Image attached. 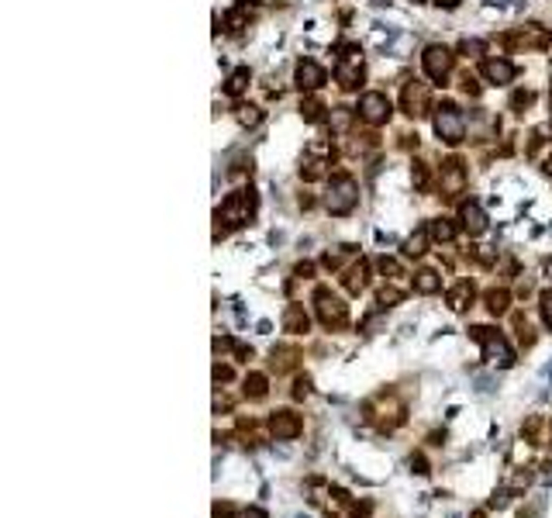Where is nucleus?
I'll return each instance as SVG.
<instances>
[{"instance_id": "nucleus-40", "label": "nucleus", "mask_w": 552, "mask_h": 518, "mask_svg": "<svg viewBox=\"0 0 552 518\" xmlns=\"http://www.w3.org/2000/svg\"><path fill=\"white\" fill-rule=\"evenodd\" d=\"M311 273H315L311 263H301V267H297V277H311Z\"/></svg>"}, {"instance_id": "nucleus-33", "label": "nucleus", "mask_w": 552, "mask_h": 518, "mask_svg": "<svg viewBox=\"0 0 552 518\" xmlns=\"http://www.w3.org/2000/svg\"><path fill=\"white\" fill-rule=\"evenodd\" d=\"M308 394H311V380H308V377H301V380L294 384V397L301 401V397H308Z\"/></svg>"}, {"instance_id": "nucleus-1", "label": "nucleus", "mask_w": 552, "mask_h": 518, "mask_svg": "<svg viewBox=\"0 0 552 518\" xmlns=\"http://www.w3.org/2000/svg\"><path fill=\"white\" fill-rule=\"evenodd\" d=\"M255 214V190H235L221 207H217V235L245 225Z\"/></svg>"}, {"instance_id": "nucleus-11", "label": "nucleus", "mask_w": 552, "mask_h": 518, "mask_svg": "<svg viewBox=\"0 0 552 518\" xmlns=\"http://www.w3.org/2000/svg\"><path fill=\"white\" fill-rule=\"evenodd\" d=\"M321 83H325V70L315 59H301V66H297V87L301 90H318Z\"/></svg>"}, {"instance_id": "nucleus-22", "label": "nucleus", "mask_w": 552, "mask_h": 518, "mask_svg": "<svg viewBox=\"0 0 552 518\" xmlns=\"http://www.w3.org/2000/svg\"><path fill=\"white\" fill-rule=\"evenodd\" d=\"M245 87H248V70H235V73H231V80H228V87H224V90H228V94H231V97H238V94H242V90H245Z\"/></svg>"}, {"instance_id": "nucleus-21", "label": "nucleus", "mask_w": 552, "mask_h": 518, "mask_svg": "<svg viewBox=\"0 0 552 518\" xmlns=\"http://www.w3.org/2000/svg\"><path fill=\"white\" fill-rule=\"evenodd\" d=\"M428 235H432V231H425V228H421V231H414V235L404 242V252H407V256H421V252H425V245H428Z\"/></svg>"}, {"instance_id": "nucleus-26", "label": "nucleus", "mask_w": 552, "mask_h": 518, "mask_svg": "<svg viewBox=\"0 0 552 518\" xmlns=\"http://www.w3.org/2000/svg\"><path fill=\"white\" fill-rule=\"evenodd\" d=\"M321 111H325V107H321L318 101H304V104H301V114H304L308 121H321Z\"/></svg>"}, {"instance_id": "nucleus-31", "label": "nucleus", "mask_w": 552, "mask_h": 518, "mask_svg": "<svg viewBox=\"0 0 552 518\" xmlns=\"http://www.w3.org/2000/svg\"><path fill=\"white\" fill-rule=\"evenodd\" d=\"M531 101H535V97H531V94H528V90H518V94H514V97H511V107H514V111H518V107H528V104H531Z\"/></svg>"}, {"instance_id": "nucleus-36", "label": "nucleus", "mask_w": 552, "mask_h": 518, "mask_svg": "<svg viewBox=\"0 0 552 518\" xmlns=\"http://www.w3.org/2000/svg\"><path fill=\"white\" fill-rule=\"evenodd\" d=\"M511 494H514V490H497V494L490 497V508H504V504L511 501Z\"/></svg>"}, {"instance_id": "nucleus-3", "label": "nucleus", "mask_w": 552, "mask_h": 518, "mask_svg": "<svg viewBox=\"0 0 552 518\" xmlns=\"http://www.w3.org/2000/svg\"><path fill=\"white\" fill-rule=\"evenodd\" d=\"M469 335L483 346V360L490 363V366H500V370H507L511 363H514V353H511V346L504 342V335H497L493 329H483V325H476V329H469Z\"/></svg>"}, {"instance_id": "nucleus-16", "label": "nucleus", "mask_w": 552, "mask_h": 518, "mask_svg": "<svg viewBox=\"0 0 552 518\" xmlns=\"http://www.w3.org/2000/svg\"><path fill=\"white\" fill-rule=\"evenodd\" d=\"M442 287V280H438V273L435 270H421V273H414V291L418 294H435Z\"/></svg>"}, {"instance_id": "nucleus-13", "label": "nucleus", "mask_w": 552, "mask_h": 518, "mask_svg": "<svg viewBox=\"0 0 552 518\" xmlns=\"http://www.w3.org/2000/svg\"><path fill=\"white\" fill-rule=\"evenodd\" d=\"M483 76H487L490 83L504 87V83L514 80V66H511L507 59H487V63H483Z\"/></svg>"}, {"instance_id": "nucleus-15", "label": "nucleus", "mask_w": 552, "mask_h": 518, "mask_svg": "<svg viewBox=\"0 0 552 518\" xmlns=\"http://www.w3.org/2000/svg\"><path fill=\"white\" fill-rule=\"evenodd\" d=\"M284 329H287V332H294V335L308 332V315H304V308L290 304V308H287V315H284Z\"/></svg>"}, {"instance_id": "nucleus-39", "label": "nucleus", "mask_w": 552, "mask_h": 518, "mask_svg": "<svg viewBox=\"0 0 552 518\" xmlns=\"http://www.w3.org/2000/svg\"><path fill=\"white\" fill-rule=\"evenodd\" d=\"M370 511H373V504H370V501H363V504H356V508H352V515H356V518H359V515H370Z\"/></svg>"}, {"instance_id": "nucleus-2", "label": "nucleus", "mask_w": 552, "mask_h": 518, "mask_svg": "<svg viewBox=\"0 0 552 518\" xmlns=\"http://www.w3.org/2000/svg\"><path fill=\"white\" fill-rule=\"evenodd\" d=\"M356 204H359V183H356L352 176H346V173L332 176V183H328V197H325V207H328L332 214H349Z\"/></svg>"}, {"instance_id": "nucleus-4", "label": "nucleus", "mask_w": 552, "mask_h": 518, "mask_svg": "<svg viewBox=\"0 0 552 518\" xmlns=\"http://www.w3.org/2000/svg\"><path fill=\"white\" fill-rule=\"evenodd\" d=\"M435 132H438V138L449 142V145H459V142H463L466 125H463V114H459L456 104H442V107L435 111Z\"/></svg>"}, {"instance_id": "nucleus-23", "label": "nucleus", "mask_w": 552, "mask_h": 518, "mask_svg": "<svg viewBox=\"0 0 552 518\" xmlns=\"http://www.w3.org/2000/svg\"><path fill=\"white\" fill-rule=\"evenodd\" d=\"M349 252H352V245H339L335 252H325V267H328V270H339L342 259H346Z\"/></svg>"}, {"instance_id": "nucleus-44", "label": "nucleus", "mask_w": 552, "mask_h": 518, "mask_svg": "<svg viewBox=\"0 0 552 518\" xmlns=\"http://www.w3.org/2000/svg\"><path fill=\"white\" fill-rule=\"evenodd\" d=\"M549 107H552V94H549Z\"/></svg>"}, {"instance_id": "nucleus-24", "label": "nucleus", "mask_w": 552, "mask_h": 518, "mask_svg": "<svg viewBox=\"0 0 552 518\" xmlns=\"http://www.w3.org/2000/svg\"><path fill=\"white\" fill-rule=\"evenodd\" d=\"M238 121H242L245 128H252V125L262 121V111H259V107H238Z\"/></svg>"}, {"instance_id": "nucleus-41", "label": "nucleus", "mask_w": 552, "mask_h": 518, "mask_svg": "<svg viewBox=\"0 0 552 518\" xmlns=\"http://www.w3.org/2000/svg\"><path fill=\"white\" fill-rule=\"evenodd\" d=\"M435 4H438V8H456L459 0H435Z\"/></svg>"}, {"instance_id": "nucleus-37", "label": "nucleus", "mask_w": 552, "mask_h": 518, "mask_svg": "<svg viewBox=\"0 0 552 518\" xmlns=\"http://www.w3.org/2000/svg\"><path fill=\"white\" fill-rule=\"evenodd\" d=\"M332 121H335V128H346V125H349V111H346V107H339V111L332 114Z\"/></svg>"}, {"instance_id": "nucleus-30", "label": "nucleus", "mask_w": 552, "mask_h": 518, "mask_svg": "<svg viewBox=\"0 0 552 518\" xmlns=\"http://www.w3.org/2000/svg\"><path fill=\"white\" fill-rule=\"evenodd\" d=\"M414 187H418V190L428 187V169H425V163H414Z\"/></svg>"}, {"instance_id": "nucleus-28", "label": "nucleus", "mask_w": 552, "mask_h": 518, "mask_svg": "<svg viewBox=\"0 0 552 518\" xmlns=\"http://www.w3.org/2000/svg\"><path fill=\"white\" fill-rule=\"evenodd\" d=\"M542 322L552 329V291H545V294H542Z\"/></svg>"}, {"instance_id": "nucleus-18", "label": "nucleus", "mask_w": 552, "mask_h": 518, "mask_svg": "<svg viewBox=\"0 0 552 518\" xmlns=\"http://www.w3.org/2000/svg\"><path fill=\"white\" fill-rule=\"evenodd\" d=\"M511 304V294L507 291H487V311L490 315H504Z\"/></svg>"}, {"instance_id": "nucleus-45", "label": "nucleus", "mask_w": 552, "mask_h": 518, "mask_svg": "<svg viewBox=\"0 0 552 518\" xmlns=\"http://www.w3.org/2000/svg\"><path fill=\"white\" fill-rule=\"evenodd\" d=\"M297 518H308V515H297Z\"/></svg>"}, {"instance_id": "nucleus-43", "label": "nucleus", "mask_w": 552, "mask_h": 518, "mask_svg": "<svg viewBox=\"0 0 552 518\" xmlns=\"http://www.w3.org/2000/svg\"><path fill=\"white\" fill-rule=\"evenodd\" d=\"M545 273H549V280H552V259H549V263H545Z\"/></svg>"}, {"instance_id": "nucleus-35", "label": "nucleus", "mask_w": 552, "mask_h": 518, "mask_svg": "<svg viewBox=\"0 0 552 518\" xmlns=\"http://www.w3.org/2000/svg\"><path fill=\"white\" fill-rule=\"evenodd\" d=\"M411 470H414V473H428V459H425L421 453H414V456H411Z\"/></svg>"}, {"instance_id": "nucleus-27", "label": "nucleus", "mask_w": 552, "mask_h": 518, "mask_svg": "<svg viewBox=\"0 0 552 518\" xmlns=\"http://www.w3.org/2000/svg\"><path fill=\"white\" fill-rule=\"evenodd\" d=\"M459 52H463V56H480V52H483V42H480V39H463V42H459Z\"/></svg>"}, {"instance_id": "nucleus-8", "label": "nucleus", "mask_w": 552, "mask_h": 518, "mask_svg": "<svg viewBox=\"0 0 552 518\" xmlns=\"http://www.w3.org/2000/svg\"><path fill=\"white\" fill-rule=\"evenodd\" d=\"M359 114H363L370 125H383V121L390 118V101H387L383 94H363Z\"/></svg>"}, {"instance_id": "nucleus-38", "label": "nucleus", "mask_w": 552, "mask_h": 518, "mask_svg": "<svg viewBox=\"0 0 552 518\" xmlns=\"http://www.w3.org/2000/svg\"><path fill=\"white\" fill-rule=\"evenodd\" d=\"M238 518H266V511L262 508H245V511H238Z\"/></svg>"}, {"instance_id": "nucleus-19", "label": "nucleus", "mask_w": 552, "mask_h": 518, "mask_svg": "<svg viewBox=\"0 0 552 518\" xmlns=\"http://www.w3.org/2000/svg\"><path fill=\"white\" fill-rule=\"evenodd\" d=\"M245 397H252V401H262V397H266V377H262V373H248V377H245Z\"/></svg>"}, {"instance_id": "nucleus-32", "label": "nucleus", "mask_w": 552, "mask_h": 518, "mask_svg": "<svg viewBox=\"0 0 552 518\" xmlns=\"http://www.w3.org/2000/svg\"><path fill=\"white\" fill-rule=\"evenodd\" d=\"M397 301H401V291H383L380 294V308H394Z\"/></svg>"}, {"instance_id": "nucleus-42", "label": "nucleus", "mask_w": 552, "mask_h": 518, "mask_svg": "<svg viewBox=\"0 0 552 518\" xmlns=\"http://www.w3.org/2000/svg\"><path fill=\"white\" fill-rule=\"evenodd\" d=\"M542 169H545V176H552V156L545 159V166H542Z\"/></svg>"}, {"instance_id": "nucleus-10", "label": "nucleus", "mask_w": 552, "mask_h": 518, "mask_svg": "<svg viewBox=\"0 0 552 518\" xmlns=\"http://www.w3.org/2000/svg\"><path fill=\"white\" fill-rule=\"evenodd\" d=\"M463 187H466V169H463L459 159H449V163L442 166V190H445V197L463 194Z\"/></svg>"}, {"instance_id": "nucleus-5", "label": "nucleus", "mask_w": 552, "mask_h": 518, "mask_svg": "<svg viewBox=\"0 0 552 518\" xmlns=\"http://www.w3.org/2000/svg\"><path fill=\"white\" fill-rule=\"evenodd\" d=\"M315 304H318V318L328 325V329H339V325H346V318H349V311H346V304L332 294V291H318L315 294Z\"/></svg>"}, {"instance_id": "nucleus-25", "label": "nucleus", "mask_w": 552, "mask_h": 518, "mask_svg": "<svg viewBox=\"0 0 552 518\" xmlns=\"http://www.w3.org/2000/svg\"><path fill=\"white\" fill-rule=\"evenodd\" d=\"M321 173H325V163H321V159H308V163L301 166V176H304V180H318Z\"/></svg>"}, {"instance_id": "nucleus-12", "label": "nucleus", "mask_w": 552, "mask_h": 518, "mask_svg": "<svg viewBox=\"0 0 552 518\" xmlns=\"http://www.w3.org/2000/svg\"><path fill=\"white\" fill-rule=\"evenodd\" d=\"M459 218H463V228H466L469 235H483V231H487V214H483V207H480L476 200H466L463 211H459Z\"/></svg>"}, {"instance_id": "nucleus-9", "label": "nucleus", "mask_w": 552, "mask_h": 518, "mask_svg": "<svg viewBox=\"0 0 552 518\" xmlns=\"http://www.w3.org/2000/svg\"><path fill=\"white\" fill-rule=\"evenodd\" d=\"M425 107H428V83L411 80V83L404 87V111H407L411 118H418V114H425Z\"/></svg>"}, {"instance_id": "nucleus-6", "label": "nucleus", "mask_w": 552, "mask_h": 518, "mask_svg": "<svg viewBox=\"0 0 552 518\" xmlns=\"http://www.w3.org/2000/svg\"><path fill=\"white\" fill-rule=\"evenodd\" d=\"M421 63H425V73H428L432 80H438V83L452 73V52H449L445 45H428L425 56H421Z\"/></svg>"}, {"instance_id": "nucleus-14", "label": "nucleus", "mask_w": 552, "mask_h": 518, "mask_svg": "<svg viewBox=\"0 0 552 518\" xmlns=\"http://www.w3.org/2000/svg\"><path fill=\"white\" fill-rule=\"evenodd\" d=\"M469 301H473V284H456L452 291H449V308L452 311H466L469 308Z\"/></svg>"}, {"instance_id": "nucleus-29", "label": "nucleus", "mask_w": 552, "mask_h": 518, "mask_svg": "<svg viewBox=\"0 0 552 518\" xmlns=\"http://www.w3.org/2000/svg\"><path fill=\"white\" fill-rule=\"evenodd\" d=\"M380 273H383V277H387V273L397 277V273H401V263H397V259H387V256H383V259H380Z\"/></svg>"}, {"instance_id": "nucleus-7", "label": "nucleus", "mask_w": 552, "mask_h": 518, "mask_svg": "<svg viewBox=\"0 0 552 518\" xmlns=\"http://www.w3.org/2000/svg\"><path fill=\"white\" fill-rule=\"evenodd\" d=\"M269 432L280 439V442H287V439H297V435L304 432V422H301V415H294V411H273Z\"/></svg>"}, {"instance_id": "nucleus-20", "label": "nucleus", "mask_w": 552, "mask_h": 518, "mask_svg": "<svg viewBox=\"0 0 552 518\" xmlns=\"http://www.w3.org/2000/svg\"><path fill=\"white\" fill-rule=\"evenodd\" d=\"M346 287H349L352 294H359V291L366 287V263H359V267H352V270L346 273Z\"/></svg>"}, {"instance_id": "nucleus-17", "label": "nucleus", "mask_w": 552, "mask_h": 518, "mask_svg": "<svg viewBox=\"0 0 552 518\" xmlns=\"http://www.w3.org/2000/svg\"><path fill=\"white\" fill-rule=\"evenodd\" d=\"M428 231H432L435 242H452V238H456V225H452L449 218H435V221L428 225Z\"/></svg>"}, {"instance_id": "nucleus-34", "label": "nucleus", "mask_w": 552, "mask_h": 518, "mask_svg": "<svg viewBox=\"0 0 552 518\" xmlns=\"http://www.w3.org/2000/svg\"><path fill=\"white\" fill-rule=\"evenodd\" d=\"M231 377H235V373H231V366H221V363L214 366V380H217V384H228Z\"/></svg>"}]
</instances>
